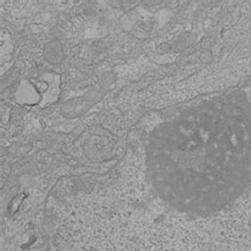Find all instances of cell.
I'll list each match as a JSON object with an SVG mask.
<instances>
[{"instance_id":"cell-1","label":"cell","mask_w":251,"mask_h":251,"mask_svg":"<svg viewBox=\"0 0 251 251\" xmlns=\"http://www.w3.org/2000/svg\"><path fill=\"white\" fill-rule=\"evenodd\" d=\"M151 184L172 208L207 215L251 182V105L242 92L188 107L160 123L147 148Z\"/></svg>"}]
</instances>
